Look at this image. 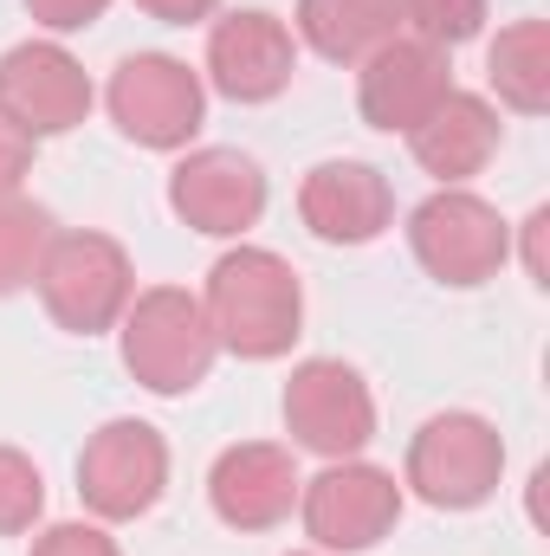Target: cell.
Returning <instances> with one entry per match:
<instances>
[{
  "instance_id": "603a6c76",
  "label": "cell",
  "mask_w": 550,
  "mask_h": 556,
  "mask_svg": "<svg viewBox=\"0 0 550 556\" xmlns=\"http://www.w3.org/2000/svg\"><path fill=\"white\" fill-rule=\"evenodd\" d=\"M33 556H117V544H111L98 525H52V531L33 544Z\"/></svg>"
},
{
  "instance_id": "7c38bea8",
  "label": "cell",
  "mask_w": 550,
  "mask_h": 556,
  "mask_svg": "<svg viewBox=\"0 0 550 556\" xmlns=\"http://www.w3.org/2000/svg\"><path fill=\"white\" fill-rule=\"evenodd\" d=\"M291 65H298V46L285 33L278 13H227L214 33H208V72H214V91L234 98V104H266L291 85Z\"/></svg>"
},
{
  "instance_id": "d6986e66",
  "label": "cell",
  "mask_w": 550,
  "mask_h": 556,
  "mask_svg": "<svg viewBox=\"0 0 550 556\" xmlns=\"http://www.w3.org/2000/svg\"><path fill=\"white\" fill-rule=\"evenodd\" d=\"M46 247H52V220H46V207L7 194V201H0V298L20 291V285H33L39 260H46Z\"/></svg>"
},
{
  "instance_id": "ffe728a7",
  "label": "cell",
  "mask_w": 550,
  "mask_h": 556,
  "mask_svg": "<svg viewBox=\"0 0 550 556\" xmlns=\"http://www.w3.org/2000/svg\"><path fill=\"white\" fill-rule=\"evenodd\" d=\"M396 20L414 26V39H427V46H460L479 33L486 0H396Z\"/></svg>"
},
{
  "instance_id": "9c48e42d",
  "label": "cell",
  "mask_w": 550,
  "mask_h": 556,
  "mask_svg": "<svg viewBox=\"0 0 550 556\" xmlns=\"http://www.w3.org/2000/svg\"><path fill=\"white\" fill-rule=\"evenodd\" d=\"M285 427H291L298 446H311L324 459H350L376 433V402H370V389H363L357 369H343V363H304L291 376V389H285Z\"/></svg>"
},
{
  "instance_id": "5b68a950",
  "label": "cell",
  "mask_w": 550,
  "mask_h": 556,
  "mask_svg": "<svg viewBox=\"0 0 550 556\" xmlns=\"http://www.w3.org/2000/svg\"><path fill=\"white\" fill-rule=\"evenodd\" d=\"M162 485H168V446L149 420H111L78 453V498L111 525L142 518L162 498Z\"/></svg>"
},
{
  "instance_id": "7402d4cb",
  "label": "cell",
  "mask_w": 550,
  "mask_h": 556,
  "mask_svg": "<svg viewBox=\"0 0 550 556\" xmlns=\"http://www.w3.org/2000/svg\"><path fill=\"white\" fill-rule=\"evenodd\" d=\"M33 149H39V137L33 130H20L7 111H0V201L26 181V168H33Z\"/></svg>"
},
{
  "instance_id": "d4e9b609",
  "label": "cell",
  "mask_w": 550,
  "mask_h": 556,
  "mask_svg": "<svg viewBox=\"0 0 550 556\" xmlns=\"http://www.w3.org/2000/svg\"><path fill=\"white\" fill-rule=\"evenodd\" d=\"M149 20H162V26H195V20H208L221 0H137Z\"/></svg>"
},
{
  "instance_id": "44dd1931",
  "label": "cell",
  "mask_w": 550,
  "mask_h": 556,
  "mask_svg": "<svg viewBox=\"0 0 550 556\" xmlns=\"http://www.w3.org/2000/svg\"><path fill=\"white\" fill-rule=\"evenodd\" d=\"M46 505V485H39V466L13 446H0V538L26 531Z\"/></svg>"
},
{
  "instance_id": "30bf717a",
  "label": "cell",
  "mask_w": 550,
  "mask_h": 556,
  "mask_svg": "<svg viewBox=\"0 0 550 556\" xmlns=\"http://www.w3.org/2000/svg\"><path fill=\"white\" fill-rule=\"evenodd\" d=\"M168 207L195 227V233H247L266 214V175L253 155L240 149H195L175 175H168Z\"/></svg>"
},
{
  "instance_id": "cb8c5ba5",
  "label": "cell",
  "mask_w": 550,
  "mask_h": 556,
  "mask_svg": "<svg viewBox=\"0 0 550 556\" xmlns=\"http://www.w3.org/2000/svg\"><path fill=\"white\" fill-rule=\"evenodd\" d=\"M26 7H33V20H39V26H52V33H78V26L104 20V7H111V0H26Z\"/></svg>"
},
{
  "instance_id": "277c9868",
  "label": "cell",
  "mask_w": 550,
  "mask_h": 556,
  "mask_svg": "<svg viewBox=\"0 0 550 556\" xmlns=\"http://www.w3.org/2000/svg\"><path fill=\"white\" fill-rule=\"evenodd\" d=\"M505 466L499 433L479 415H434L409 446V485L434 511H473L492 498Z\"/></svg>"
},
{
  "instance_id": "5bb4252c",
  "label": "cell",
  "mask_w": 550,
  "mask_h": 556,
  "mask_svg": "<svg viewBox=\"0 0 550 556\" xmlns=\"http://www.w3.org/2000/svg\"><path fill=\"white\" fill-rule=\"evenodd\" d=\"M298 214L317 240L330 247H363L389 227L396 214V194L389 181L370 168V162H317L298 188Z\"/></svg>"
},
{
  "instance_id": "8992f818",
  "label": "cell",
  "mask_w": 550,
  "mask_h": 556,
  "mask_svg": "<svg viewBox=\"0 0 550 556\" xmlns=\"http://www.w3.org/2000/svg\"><path fill=\"white\" fill-rule=\"evenodd\" d=\"M298 511L317 551H370L402 518V485L383 466H330L298 485Z\"/></svg>"
},
{
  "instance_id": "7a4b0ae2",
  "label": "cell",
  "mask_w": 550,
  "mask_h": 556,
  "mask_svg": "<svg viewBox=\"0 0 550 556\" xmlns=\"http://www.w3.org/2000/svg\"><path fill=\"white\" fill-rule=\"evenodd\" d=\"M221 343H214V324L201 311L195 291H175V285H155L142 291L130 324H124V363L142 389L155 395H188L195 382H208Z\"/></svg>"
},
{
  "instance_id": "6da1fadb",
  "label": "cell",
  "mask_w": 550,
  "mask_h": 556,
  "mask_svg": "<svg viewBox=\"0 0 550 556\" xmlns=\"http://www.w3.org/2000/svg\"><path fill=\"white\" fill-rule=\"evenodd\" d=\"M208 324H214V343L247 356V363H273L291 350L298 337V317H304V291L298 273L266 253V247H240L227 253L214 273H208Z\"/></svg>"
},
{
  "instance_id": "52a82bcc",
  "label": "cell",
  "mask_w": 550,
  "mask_h": 556,
  "mask_svg": "<svg viewBox=\"0 0 550 556\" xmlns=\"http://www.w3.org/2000/svg\"><path fill=\"white\" fill-rule=\"evenodd\" d=\"M414 260L440 285H486L505 266V220L460 188H440L434 201H421L409 220Z\"/></svg>"
},
{
  "instance_id": "4fadbf2b",
  "label": "cell",
  "mask_w": 550,
  "mask_h": 556,
  "mask_svg": "<svg viewBox=\"0 0 550 556\" xmlns=\"http://www.w3.org/2000/svg\"><path fill=\"white\" fill-rule=\"evenodd\" d=\"M447 46H427V39H389L363 59V117L376 130H402L409 137L414 124L447 98Z\"/></svg>"
},
{
  "instance_id": "3957f363",
  "label": "cell",
  "mask_w": 550,
  "mask_h": 556,
  "mask_svg": "<svg viewBox=\"0 0 550 556\" xmlns=\"http://www.w3.org/2000/svg\"><path fill=\"white\" fill-rule=\"evenodd\" d=\"M33 285H39L52 324H65L72 337H98L130 304V260L104 233H65V240L46 247Z\"/></svg>"
},
{
  "instance_id": "ac0fdd59",
  "label": "cell",
  "mask_w": 550,
  "mask_h": 556,
  "mask_svg": "<svg viewBox=\"0 0 550 556\" xmlns=\"http://www.w3.org/2000/svg\"><path fill=\"white\" fill-rule=\"evenodd\" d=\"M492 85L525 117H538L550 104V26L545 20H518V26L499 33V46H492Z\"/></svg>"
},
{
  "instance_id": "9a60e30c",
  "label": "cell",
  "mask_w": 550,
  "mask_h": 556,
  "mask_svg": "<svg viewBox=\"0 0 550 556\" xmlns=\"http://www.w3.org/2000/svg\"><path fill=\"white\" fill-rule=\"evenodd\" d=\"M208 498H214L221 525H234V531H273L298 505V466H291L285 446H266V440L227 446L214 459Z\"/></svg>"
},
{
  "instance_id": "2e32d148",
  "label": "cell",
  "mask_w": 550,
  "mask_h": 556,
  "mask_svg": "<svg viewBox=\"0 0 550 556\" xmlns=\"http://www.w3.org/2000/svg\"><path fill=\"white\" fill-rule=\"evenodd\" d=\"M409 149H414V162H421L427 175L466 181V175H479V168L492 162V149H499V117H492L486 98L447 91V98L409 130Z\"/></svg>"
},
{
  "instance_id": "8fae6325",
  "label": "cell",
  "mask_w": 550,
  "mask_h": 556,
  "mask_svg": "<svg viewBox=\"0 0 550 556\" xmlns=\"http://www.w3.org/2000/svg\"><path fill=\"white\" fill-rule=\"evenodd\" d=\"M0 111L33 130V137H59L72 124H85L91 111V78L78 72V59L52 39H33V46H13L0 59Z\"/></svg>"
},
{
  "instance_id": "ba28073f",
  "label": "cell",
  "mask_w": 550,
  "mask_h": 556,
  "mask_svg": "<svg viewBox=\"0 0 550 556\" xmlns=\"http://www.w3.org/2000/svg\"><path fill=\"white\" fill-rule=\"evenodd\" d=\"M201 104H208L201 78L182 59H162V52L124 59L117 78H111V117L142 149H182L201 130Z\"/></svg>"
},
{
  "instance_id": "e0dca14e",
  "label": "cell",
  "mask_w": 550,
  "mask_h": 556,
  "mask_svg": "<svg viewBox=\"0 0 550 556\" xmlns=\"http://www.w3.org/2000/svg\"><path fill=\"white\" fill-rule=\"evenodd\" d=\"M396 0H298V33L317 59L357 65L396 39Z\"/></svg>"
}]
</instances>
